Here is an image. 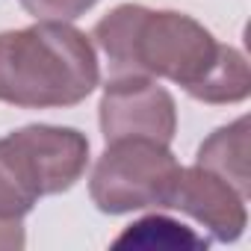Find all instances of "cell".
<instances>
[{
  "label": "cell",
  "mask_w": 251,
  "mask_h": 251,
  "mask_svg": "<svg viewBox=\"0 0 251 251\" xmlns=\"http://www.w3.org/2000/svg\"><path fill=\"white\" fill-rule=\"evenodd\" d=\"M89 39L103 53L109 77H163L204 103H239L251 92L242 50L216 42L204 24L175 9L121 3L95 24Z\"/></svg>",
  "instance_id": "6da1fadb"
},
{
  "label": "cell",
  "mask_w": 251,
  "mask_h": 251,
  "mask_svg": "<svg viewBox=\"0 0 251 251\" xmlns=\"http://www.w3.org/2000/svg\"><path fill=\"white\" fill-rule=\"evenodd\" d=\"M100 80L92 39L68 21H36L0 33V100L59 109L86 100Z\"/></svg>",
  "instance_id": "7a4b0ae2"
},
{
  "label": "cell",
  "mask_w": 251,
  "mask_h": 251,
  "mask_svg": "<svg viewBox=\"0 0 251 251\" xmlns=\"http://www.w3.org/2000/svg\"><path fill=\"white\" fill-rule=\"evenodd\" d=\"M177 175L180 163L166 142L145 136L112 139L92 169L89 195L95 207L109 216L166 207Z\"/></svg>",
  "instance_id": "3957f363"
},
{
  "label": "cell",
  "mask_w": 251,
  "mask_h": 251,
  "mask_svg": "<svg viewBox=\"0 0 251 251\" xmlns=\"http://www.w3.org/2000/svg\"><path fill=\"white\" fill-rule=\"evenodd\" d=\"M98 118L106 142L145 136L172 145L177 133V103L172 92L145 74L106 77Z\"/></svg>",
  "instance_id": "277c9868"
},
{
  "label": "cell",
  "mask_w": 251,
  "mask_h": 251,
  "mask_svg": "<svg viewBox=\"0 0 251 251\" xmlns=\"http://www.w3.org/2000/svg\"><path fill=\"white\" fill-rule=\"evenodd\" d=\"M245 201H248V195H242L233 183H227L216 172L195 163L189 169L180 166L177 183H175L166 207L192 216L219 242H233L242 236V230L248 225Z\"/></svg>",
  "instance_id": "5b68a950"
},
{
  "label": "cell",
  "mask_w": 251,
  "mask_h": 251,
  "mask_svg": "<svg viewBox=\"0 0 251 251\" xmlns=\"http://www.w3.org/2000/svg\"><path fill=\"white\" fill-rule=\"evenodd\" d=\"M27 154L42 198L68 192L89 166V139L74 127H53V124H27L9 133Z\"/></svg>",
  "instance_id": "8992f818"
},
{
  "label": "cell",
  "mask_w": 251,
  "mask_h": 251,
  "mask_svg": "<svg viewBox=\"0 0 251 251\" xmlns=\"http://www.w3.org/2000/svg\"><path fill=\"white\" fill-rule=\"evenodd\" d=\"M248 118H236L227 127H219L216 133H210L201 148L195 163L216 172L219 177H225L227 183H233L242 195H248L251 186V175H248Z\"/></svg>",
  "instance_id": "52a82bcc"
},
{
  "label": "cell",
  "mask_w": 251,
  "mask_h": 251,
  "mask_svg": "<svg viewBox=\"0 0 251 251\" xmlns=\"http://www.w3.org/2000/svg\"><path fill=\"white\" fill-rule=\"evenodd\" d=\"M42 198L36 172L12 136L0 139V219H24Z\"/></svg>",
  "instance_id": "ba28073f"
},
{
  "label": "cell",
  "mask_w": 251,
  "mask_h": 251,
  "mask_svg": "<svg viewBox=\"0 0 251 251\" xmlns=\"http://www.w3.org/2000/svg\"><path fill=\"white\" fill-rule=\"evenodd\" d=\"M127 242H133V245H145V248H163V245H192V248H207V239H201V236H195L186 225H180V222H175V219H166V216H148V219H142V222H136V225H130L127 230H124L118 239H115V245H127Z\"/></svg>",
  "instance_id": "9c48e42d"
},
{
  "label": "cell",
  "mask_w": 251,
  "mask_h": 251,
  "mask_svg": "<svg viewBox=\"0 0 251 251\" xmlns=\"http://www.w3.org/2000/svg\"><path fill=\"white\" fill-rule=\"evenodd\" d=\"M21 6L36 21H74L95 6V0H21Z\"/></svg>",
  "instance_id": "30bf717a"
},
{
  "label": "cell",
  "mask_w": 251,
  "mask_h": 251,
  "mask_svg": "<svg viewBox=\"0 0 251 251\" xmlns=\"http://www.w3.org/2000/svg\"><path fill=\"white\" fill-rule=\"evenodd\" d=\"M27 236H24V225L21 219L9 222V219H0V251H12V248H24Z\"/></svg>",
  "instance_id": "8fae6325"
},
{
  "label": "cell",
  "mask_w": 251,
  "mask_h": 251,
  "mask_svg": "<svg viewBox=\"0 0 251 251\" xmlns=\"http://www.w3.org/2000/svg\"><path fill=\"white\" fill-rule=\"evenodd\" d=\"M95 3H98V0H95Z\"/></svg>",
  "instance_id": "7c38bea8"
}]
</instances>
